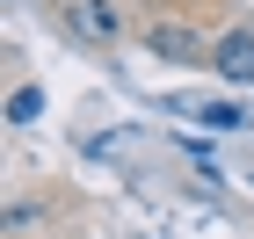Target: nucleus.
<instances>
[{
	"label": "nucleus",
	"instance_id": "f257e3e1",
	"mask_svg": "<svg viewBox=\"0 0 254 239\" xmlns=\"http://www.w3.org/2000/svg\"><path fill=\"white\" fill-rule=\"evenodd\" d=\"M59 22H65V37L87 44V51H117L131 37V7L124 0H59Z\"/></svg>",
	"mask_w": 254,
	"mask_h": 239
},
{
	"label": "nucleus",
	"instance_id": "f03ea898",
	"mask_svg": "<svg viewBox=\"0 0 254 239\" xmlns=\"http://www.w3.org/2000/svg\"><path fill=\"white\" fill-rule=\"evenodd\" d=\"M203 65H211L225 87H254V29L240 22V29H225V37H211V51H203Z\"/></svg>",
	"mask_w": 254,
	"mask_h": 239
},
{
	"label": "nucleus",
	"instance_id": "7ed1b4c3",
	"mask_svg": "<svg viewBox=\"0 0 254 239\" xmlns=\"http://www.w3.org/2000/svg\"><path fill=\"white\" fill-rule=\"evenodd\" d=\"M145 51H153V58H167V65H189V58H203L211 44L196 37L189 22H153V29H145Z\"/></svg>",
	"mask_w": 254,
	"mask_h": 239
},
{
	"label": "nucleus",
	"instance_id": "20e7f679",
	"mask_svg": "<svg viewBox=\"0 0 254 239\" xmlns=\"http://www.w3.org/2000/svg\"><path fill=\"white\" fill-rule=\"evenodd\" d=\"M167 109H175V116L211 123V131H240V123H247V109H240V101H203V95H175Z\"/></svg>",
	"mask_w": 254,
	"mask_h": 239
},
{
	"label": "nucleus",
	"instance_id": "39448f33",
	"mask_svg": "<svg viewBox=\"0 0 254 239\" xmlns=\"http://www.w3.org/2000/svg\"><path fill=\"white\" fill-rule=\"evenodd\" d=\"M37 116H44V87H29V80H15V87H7V123L22 131V123H37Z\"/></svg>",
	"mask_w": 254,
	"mask_h": 239
}]
</instances>
